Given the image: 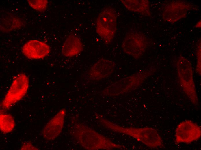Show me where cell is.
<instances>
[{
  "instance_id": "1",
  "label": "cell",
  "mask_w": 201,
  "mask_h": 150,
  "mask_svg": "<svg viewBox=\"0 0 201 150\" xmlns=\"http://www.w3.org/2000/svg\"><path fill=\"white\" fill-rule=\"evenodd\" d=\"M178 75L181 86L193 104L198 105V99L193 78V72L189 62L183 57L177 64Z\"/></svg>"
},
{
  "instance_id": "2",
  "label": "cell",
  "mask_w": 201,
  "mask_h": 150,
  "mask_svg": "<svg viewBox=\"0 0 201 150\" xmlns=\"http://www.w3.org/2000/svg\"><path fill=\"white\" fill-rule=\"evenodd\" d=\"M29 79L24 74H18L12 83L1 102V110H5L21 100L26 95L29 88Z\"/></svg>"
},
{
  "instance_id": "3",
  "label": "cell",
  "mask_w": 201,
  "mask_h": 150,
  "mask_svg": "<svg viewBox=\"0 0 201 150\" xmlns=\"http://www.w3.org/2000/svg\"><path fill=\"white\" fill-rule=\"evenodd\" d=\"M117 20L116 11L110 7L104 9L98 17L96 32L106 44L110 43L114 38L117 29Z\"/></svg>"
},
{
  "instance_id": "4",
  "label": "cell",
  "mask_w": 201,
  "mask_h": 150,
  "mask_svg": "<svg viewBox=\"0 0 201 150\" xmlns=\"http://www.w3.org/2000/svg\"><path fill=\"white\" fill-rule=\"evenodd\" d=\"M146 46V40L144 35L136 31H132L126 34L122 47L125 53L137 58L143 54Z\"/></svg>"
},
{
  "instance_id": "5",
  "label": "cell",
  "mask_w": 201,
  "mask_h": 150,
  "mask_svg": "<svg viewBox=\"0 0 201 150\" xmlns=\"http://www.w3.org/2000/svg\"><path fill=\"white\" fill-rule=\"evenodd\" d=\"M201 136L200 127L190 120L180 122L175 130V140L177 143H190L199 140Z\"/></svg>"
},
{
  "instance_id": "6",
  "label": "cell",
  "mask_w": 201,
  "mask_h": 150,
  "mask_svg": "<svg viewBox=\"0 0 201 150\" xmlns=\"http://www.w3.org/2000/svg\"><path fill=\"white\" fill-rule=\"evenodd\" d=\"M133 135L137 140L149 147L156 148L161 147L163 141L161 136L155 130L150 128L134 129Z\"/></svg>"
},
{
  "instance_id": "7",
  "label": "cell",
  "mask_w": 201,
  "mask_h": 150,
  "mask_svg": "<svg viewBox=\"0 0 201 150\" xmlns=\"http://www.w3.org/2000/svg\"><path fill=\"white\" fill-rule=\"evenodd\" d=\"M22 51L28 59H39L47 56L50 52V46L47 44L36 40H31L23 45Z\"/></svg>"
},
{
  "instance_id": "8",
  "label": "cell",
  "mask_w": 201,
  "mask_h": 150,
  "mask_svg": "<svg viewBox=\"0 0 201 150\" xmlns=\"http://www.w3.org/2000/svg\"><path fill=\"white\" fill-rule=\"evenodd\" d=\"M115 63L113 61L101 59L94 64L88 72V78L93 80H101L109 76L114 70Z\"/></svg>"
},
{
  "instance_id": "9",
  "label": "cell",
  "mask_w": 201,
  "mask_h": 150,
  "mask_svg": "<svg viewBox=\"0 0 201 150\" xmlns=\"http://www.w3.org/2000/svg\"><path fill=\"white\" fill-rule=\"evenodd\" d=\"M65 111H59L43 127L42 132L43 137L47 140H53L59 135L64 122Z\"/></svg>"
},
{
  "instance_id": "10",
  "label": "cell",
  "mask_w": 201,
  "mask_h": 150,
  "mask_svg": "<svg viewBox=\"0 0 201 150\" xmlns=\"http://www.w3.org/2000/svg\"><path fill=\"white\" fill-rule=\"evenodd\" d=\"M83 50V45L80 39L76 36L71 35L66 40L62 47L63 55L72 57L79 54Z\"/></svg>"
},
{
  "instance_id": "11",
  "label": "cell",
  "mask_w": 201,
  "mask_h": 150,
  "mask_svg": "<svg viewBox=\"0 0 201 150\" xmlns=\"http://www.w3.org/2000/svg\"><path fill=\"white\" fill-rule=\"evenodd\" d=\"M187 5L184 3L179 2L171 3L168 5L163 13L165 14V19L170 22L177 21L183 18L187 11Z\"/></svg>"
},
{
  "instance_id": "12",
  "label": "cell",
  "mask_w": 201,
  "mask_h": 150,
  "mask_svg": "<svg viewBox=\"0 0 201 150\" xmlns=\"http://www.w3.org/2000/svg\"><path fill=\"white\" fill-rule=\"evenodd\" d=\"M121 2L128 10L134 12H137L150 15L148 1L147 0H123Z\"/></svg>"
},
{
  "instance_id": "13",
  "label": "cell",
  "mask_w": 201,
  "mask_h": 150,
  "mask_svg": "<svg viewBox=\"0 0 201 150\" xmlns=\"http://www.w3.org/2000/svg\"><path fill=\"white\" fill-rule=\"evenodd\" d=\"M23 23L18 18L10 15H6L1 17L0 29L2 31L8 32L21 27Z\"/></svg>"
},
{
  "instance_id": "14",
  "label": "cell",
  "mask_w": 201,
  "mask_h": 150,
  "mask_svg": "<svg viewBox=\"0 0 201 150\" xmlns=\"http://www.w3.org/2000/svg\"><path fill=\"white\" fill-rule=\"evenodd\" d=\"M15 126V121L11 115L8 113L1 112L0 129L2 133L7 134L11 132Z\"/></svg>"
},
{
  "instance_id": "15",
  "label": "cell",
  "mask_w": 201,
  "mask_h": 150,
  "mask_svg": "<svg viewBox=\"0 0 201 150\" xmlns=\"http://www.w3.org/2000/svg\"><path fill=\"white\" fill-rule=\"evenodd\" d=\"M27 2L33 8L40 11L46 10L48 3L46 0H27Z\"/></svg>"
},
{
  "instance_id": "16",
  "label": "cell",
  "mask_w": 201,
  "mask_h": 150,
  "mask_svg": "<svg viewBox=\"0 0 201 150\" xmlns=\"http://www.w3.org/2000/svg\"><path fill=\"white\" fill-rule=\"evenodd\" d=\"M37 149L30 142L24 143L21 148V150H37Z\"/></svg>"
}]
</instances>
